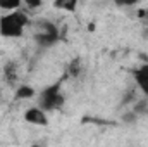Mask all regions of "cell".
Masks as SVG:
<instances>
[{"mask_svg":"<svg viewBox=\"0 0 148 147\" xmlns=\"http://www.w3.org/2000/svg\"><path fill=\"white\" fill-rule=\"evenodd\" d=\"M3 78L9 85H14L17 81V64L16 62H7L3 66Z\"/></svg>","mask_w":148,"mask_h":147,"instance_id":"cell-7","label":"cell"},{"mask_svg":"<svg viewBox=\"0 0 148 147\" xmlns=\"http://www.w3.org/2000/svg\"><path fill=\"white\" fill-rule=\"evenodd\" d=\"M133 112L136 114V116H141L143 112H147L148 111V104H147V101H138L136 104H134V107H133Z\"/></svg>","mask_w":148,"mask_h":147,"instance_id":"cell-10","label":"cell"},{"mask_svg":"<svg viewBox=\"0 0 148 147\" xmlns=\"http://www.w3.org/2000/svg\"><path fill=\"white\" fill-rule=\"evenodd\" d=\"M64 106V94H62V81H55L45 87L38 94V107L45 112L57 111Z\"/></svg>","mask_w":148,"mask_h":147,"instance_id":"cell-3","label":"cell"},{"mask_svg":"<svg viewBox=\"0 0 148 147\" xmlns=\"http://www.w3.org/2000/svg\"><path fill=\"white\" fill-rule=\"evenodd\" d=\"M23 5H24V3H23L21 0H14V2H5V0H0V10H3V14L21 10V9H23Z\"/></svg>","mask_w":148,"mask_h":147,"instance_id":"cell-8","label":"cell"},{"mask_svg":"<svg viewBox=\"0 0 148 147\" xmlns=\"http://www.w3.org/2000/svg\"><path fill=\"white\" fill-rule=\"evenodd\" d=\"M33 97H36V90L29 85H19L14 92L16 101H28V99H33Z\"/></svg>","mask_w":148,"mask_h":147,"instance_id":"cell-6","label":"cell"},{"mask_svg":"<svg viewBox=\"0 0 148 147\" xmlns=\"http://www.w3.org/2000/svg\"><path fill=\"white\" fill-rule=\"evenodd\" d=\"M81 61L79 59H74L69 62V66H67V76L69 78H77L79 74H81Z\"/></svg>","mask_w":148,"mask_h":147,"instance_id":"cell-9","label":"cell"},{"mask_svg":"<svg viewBox=\"0 0 148 147\" xmlns=\"http://www.w3.org/2000/svg\"><path fill=\"white\" fill-rule=\"evenodd\" d=\"M26 7L35 9V7H41V2H26Z\"/></svg>","mask_w":148,"mask_h":147,"instance_id":"cell-13","label":"cell"},{"mask_svg":"<svg viewBox=\"0 0 148 147\" xmlns=\"http://www.w3.org/2000/svg\"><path fill=\"white\" fill-rule=\"evenodd\" d=\"M140 17H143V19H145V21L148 23V10H143V12L140 14Z\"/></svg>","mask_w":148,"mask_h":147,"instance_id":"cell-14","label":"cell"},{"mask_svg":"<svg viewBox=\"0 0 148 147\" xmlns=\"http://www.w3.org/2000/svg\"><path fill=\"white\" fill-rule=\"evenodd\" d=\"M24 119H26L29 125H36V126H47V125H48L47 112L41 111L38 106L26 109V112H24Z\"/></svg>","mask_w":148,"mask_h":147,"instance_id":"cell-5","label":"cell"},{"mask_svg":"<svg viewBox=\"0 0 148 147\" xmlns=\"http://www.w3.org/2000/svg\"><path fill=\"white\" fill-rule=\"evenodd\" d=\"M136 119H138V116L133 112V111H127L124 116H122V121L124 123H129V125H133V123H136Z\"/></svg>","mask_w":148,"mask_h":147,"instance_id":"cell-11","label":"cell"},{"mask_svg":"<svg viewBox=\"0 0 148 147\" xmlns=\"http://www.w3.org/2000/svg\"><path fill=\"white\" fill-rule=\"evenodd\" d=\"M29 24V16L26 10L7 12L0 16V35L3 38H21Z\"/></svg>","mask_w":148,"mask_h":147,"instance_id":"cell-1","label":"cell"},{"mask_svg":"<svg viewBox=\"0 0 148 147\" xmlns=\"http://www.w3.org/2000/svg\"><path fill=\"white\" fill-rule=\"evenodd\" d=\"M55 7H59V9H67V10H74V9H76V2H57Z\"/></svg>","mask_w":148,"mask_h":147,"instance_id":"cell-12","label":"cell"},{"mask_svg":"<svg viewBox=\"0 0 148 147\" xmlns=\"http://www.w3.org/2000/svg\"><path fill=\"white\" fill-rule=\"evenodd\" d=\"M31 147H45V146H41V144H33Z\"/></svg>","mask_w":148,"mask_h":147,"instance_id":"cell-15","label":"cell"},{"mask_svg":"<svg viewBox=\"0 0 148 147\" xmlns=\"http://www.w3.org/2000/svg\"><path fill=\"white\" fill-rule=\"evenodd\" d=\"M33 40L38 49H52L60 42V31L55 23L50 19H36L35 21V31H33Z\"/></svg>","mask_w":148,"mask_h":147,"instance_id":"cell-2","label":"cell"},{"mask_svg":"<svg viewBox=\"0 0 148 147\" xmlns=\"http://www.w3.org/2000/svg\"><path fill=\"white\" fill-rule=\"evenodd\" d=\"M131 74H133V80H134L138 90L145 97H148V62L143 64V66H140V68H134L131 71Z\"/></svg>","mask_w":148,"mask_h":147,"instance_id":"cell-4","label":"cell"}]
</instances>
